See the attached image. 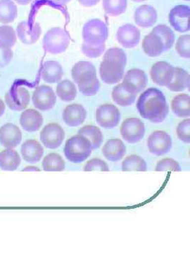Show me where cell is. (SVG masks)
<instances>
[{
	"mask_svg": "<svg viewBox=\"0 0 190 253\" xmlns=\"http://www.w3.org/2000/svg\"><path fill=\"white\" fill-rule=\"evenodd\" d=\"M65 138L63 128L57 123H49L42 129L40 139L41 142L49 149H56L62 144Z\"/></svg>",
	"mask_w": 190,
	"mask_h": 253,
	"instance_id": "52a82bcc",
	"label": "cell"
},
{
	"mask_svg": "<svg viewBox=\"0 0 190 253\" xmlns=\"http://www.w3.org/2000/svg\"><path fill=\"white\" fill-rule=\"evenodd\" d=\"M92 151L91 141L86 136L79 134L68 139L63 149L68 161L76 164L84 162L91 156Z\"/></svg>",
	"mask_w": 190,
	"mask_h": 253,
	"instance_id": "7a4b0ae2",
	"label": "cell"
},
{
	"mask_svg": "<svg viewBox=\"0 0 190 253\" xmlns=\"http://www.w3.org/2000/svg\"><path fill=\"white\" fill-rule=\"evenodd\" d=\"M78 1L83 6H86V7H91V6L97 4L100 0H78Z\"/></svg>",
	"mask_w": 190,
	"mask_h": 253,
	"instance_id": "bcb514c9",
	"label": "cell"
},
{
	"mask_svg": "<svg viewBox=\"0 0 190 253\" xmlns=\"http://www.w3.org/2000/svg\"><path fill=\"white\" fill-rule=\"evenodd\" d=\"M32 101L35 107L41 111L51 110L56 102V96L51 86L41 85L34 91Z\"/></svg>",
	"mask_w": 190,
	"mask_h": 253,
	"instance_id": "8fae6325",
	"label": "cell"
},
{
	"mask_svg": "<svg viewBox=\"0 0 190 253\" xmlns=\"http://www.w3.org/2000/svg\"><path fill=\"white\" fill-rule=\"evenodd\" d=\"M125 67L120 63L110 60H103L99 66V75L101 81L106 84H116L124 76Z\"/></svg>",
	"mask_w": 190,
	"mask_h": 253,
	"instance_id": "30bf717a",
	"label": "cell"
},
{
	"mask_svg": "<svg viewBox=\"0 0 190 253\" xmlns=\"http://www.w3.org/2000/svg\"><path fill=\"white\" fill-rule=\"evenodd\" d=\"M18 4L21 5H26L31 3V1H35V0H15Z\"/></svg>",
	"mask_w": 190,
	"mask_h": 253,
	"instance_id": "681fc988",
	"label": "cell"
},
{
	"mask_svg": "<svg viewBox=\"0 0 190 253\" xmlns=\"http://www.w3.org/2000/svg\"><path fill=\"white\" fill-rule=\"evenodd\" d=\"M109 28L106 23L98 18L92 19L85 24L83 29L84 42L89 44H103L107 41Z\"/></svg>",
	"mask_w": 190,
	"mask_h": 253,
	"instance_id": "277c9868",
	"label": "cell"
},
{
	"mask_svg": "<svg viewBox=\"0 0 190 253\" xmlns=\"http://www.w3.org/2000/svg\"><path fill=\"white\" fill-rule=\"evenodd\" d=\"M63 76L62 66L55 61H48L43 64L41 71V77L47 83H59Z\"/></svg>",
	"mask_w": 190,
	"mask_h": 253,
	"instance_id": "603a6c76",
	"label": "cell"
},
{
	"mask_svg": "<svg viewBox=\"0 0 190 253\" xmlns=\"http://www.w3.org/2000/svg\"><path fill=\"white\" fill-rule=\"evenodd\" d=\"M17 16V6L12 0H0V23H12Z\"/></svg>",
	"mask_w": 190,
	"mask_h": 253,
	"instance_id": "4dcf8cb0",
	"label": "cell"
},
{
	"mask_svg": "<svg viewBox=\"0 0 190 253\" xmlns=\"http://www.w3.org/2000/svg\"><path fill=\"white\" fill-rule=\"evenodd\" d=\"M102 154L107 161L118 162L126 156V147L121 139H110L103 146Z\"/></svg>",
	"mask_w": 190,
	"mask_h": 253,
	"instance_id": "d6986e66",
	"label": "cell"
},
{
	"mask_svg": "<svg viewBox=\"0 0 190 253\" xmlns=\"http://www.w3.org/2000/svg\"><path fill=\"white\" fill-rule=\"evenodd\" d=\"M31 96L26 88L21 86H14L5 95V101L10 109L21 111L26 109L30 104Z\"/></svg>",
	"mask_w": 190,
	"mask_h": 253,
	"instance_id": "9c48e42d",
	"label": "cell"
},
{
	"mask_svg": "<svg viewBox=\"0 0 190 253\" xmlns=\"http://www.w3.org/2000/svg\"><path fill=\"white\" fill-rule=\"evenodd\" d=\"M43 124V117L39 111L28 109L21 113L20 125L25 131L34 132L41 129Z\"/></svg>",
	"mask_w": 190,
	"mask_h": 253,
	"instance_id": "7402d4cb",
	"label": "cell"
},
{
	"mask_svg": "<svg viewBox=\"0 0 190 253\" xmlns=\"http://www.w3.org/2000/svg\"><path fill=\"white\" fill-rule=\"evenodd\" d=\"M127 0H103V8L106 14L117 16L126 12Z\"/></svg>",
	"mask_w": 190,
	"mask_h": 253,
	"instance_id": "d590c367",
	"label": "cell"
},
{
	"mask_svg": "<svg viewBox=\"0 0 190 253\" xmlns=\"http://www.w3.org/2000/svg\"><path fill=\"white\" fill-rule=\"evenodd\" d=\"M71 42L67 32L61 28H51L43 38V47L47 52L61 54L68 49Z\"/></svg>",
	"mask_w": 190,
	"mask_h": 253,
	"instance_id": "3957f363",
	"label": "cell"
},
{
	"mask_svg": "<svg viewBox=\"0 0 190 253\" xmlns=\"http://www.w3.org/2000/svg\"><path fill=\"white\" fill-rule=\"evenodd\" d=\"M16 42L14 28L9 26H0V46L11 48Z\"/></svg>",
	"mask_w": 190,
	"mask_h": 253,
	"instance_id": "74e56055",
	"label": "cell"
},
{
	"mask_svg": "<svg viewBox=\"0 0 190 253\" xmlns=\"http://www.w3.org/2000/svg\"><path fill=\"white\" fill-rule=\"evenodd\" d=\"M157 18V11L152 6H150V5H142L137 8L135 11V22L141 28L151 27L156 23Z\"/></svg>",
	"mask_w": 190,
	"mask_h": 253,
	"instance_id": "ffe728a7",
	"label": "cell"
},
{
	"mask_svg": "<svg viewBox=\"0 0 190 253\" xmlns=\"http://www.w3.org/2000/svg\"><path fill=\"white\" fill-rule=\"evenodd\" d=\"M190 74L183 68L175 67L173 79L167 88L171 91H183L190 87Z\"/></svg>",
	"mask_w": 190,
	"mask_h": 253,
	"instance_id": "83f0119b",
	"label": "cell"
},
{
	"mask_svg": "<svg viewBox=\"0 0 190 253\" xmlns=\"http://www.w3.org/2000/svg\"><path fill=\"white\" fill-rule=\"evenodd\" d=\"M23 171H41V169L35 166H28V167L25 168Z\"/></svg>",
	"mask_w": 190,
	"mask_h": 253,
	"instance_id": "c3c4849f",
	"label": "cell"
},
{
	"mask_svg": "<svg viewBox=\"0 0 190 253\" xmlns=\"http://www.w3.org/2000/svg\"><path fill=\"white\" fill-rule=\"evenodd\" d=\"M136 107L142 118L153 123L163 122L169 113L166 97L157 88L145 90L137 101Z\"/></svg>",
	"mask_w": 190,
	"mask_h": 253,
	"instance_id": "6da1fadb",
	"label": "cell"
},
{
	"mask_svg": "<svg viewBox=\"0 0 190 253\" xmlns=\"http://www.w3.org/2000/svg\"><path fill=\"white\" fill-rule=\"evenodd\" d=\"M103 60H110V61H116L123 66H126L127 63V56L126 52L121 48H110L105 52Z\"/></svg>",
	"mask_w": 190,
	"mask_h": 253,
	"instance_id": "ab89813d",
	"label": "cell"
},
{
	"mask_svg": "<svg viewBox=\"0 0 190 253\" xmlns=\"http://www.w3.org/2000/svg\"><path fill=\"white\" fill-rule=\"evenodd\" d=\"M142 45L145 54L150 57H156L165 51L162 41L153 32L144 37Z\"/></svg>",
	"mask_w": 190,
	"mask_h": 253,
	"instance_id": "cb8c5ba5",
	"label": "cell"
},
{
	"mask_svg": "<svg viewBox=\"0 0 190 253\" xmlns=\"http://www.w3.org/2000/svg\"><path fill=\"white\" fill-rule=\"evenodd\" d=\"M157 35L163 43L165 51L171 49L175 42V34L172 30L164 24H159L153 28L152 31Z\"/></svg>",
	"mask_w": 190,
	"mask_h": 253,
	"instance_id": "836d02e7",
	"label": "cell"
},
{
	"mask_svg": "<svg viewBox=\"0 0 190 253\" xmlns=\"http://www.w3.org/2000/svg\"><path fill=\"white\" fill-rule=\"evenodd\" d=\"M21 163V157L14 149H6L0 152V168L2 170H16Z\"/></svg>",
	"mask_w": 190,
	"mask_h": 253,
	"instance_id": "484cf974",
	"label": "cell"
},
{
	"mask_svg": "<svg viewBox=\"0 0 190 253\" xmlns=\"http://www.w3.org/2000/svg\"><path fill=\"white\" fill-rule=\"evenodd\" d=\"M21 156L24 161L31 164L39 162L44 154V148L36 139H28L21 148Z\"/></svg>",
	"mask_w": 190,
	"mask_h": 253,
	"instance_id": "44dd1931",
	"label": "cell"
},
{
	"mask_svg": "<svg viewBox=\"0 0 190 253\" xmlns=\"http://www.w3.org/2000/svg\"><path fill=\"white\" fill-rule=\"evenodd\" d=\"M105 43L103 44H93L89 43L83 42L82 44L81 50L83 54L89 58L99 57L105 51Z\"/></svg>",
	"mask_w": 190,
	"mask_h": 253,
	"instance_id": "f35d334b",
	"label": "cell"
},
{
	"mask_svg": "<svg viewBox=\"0 0 190 253\" xmlns=\"http://www.w3.org/2000/svg\"><path fill=\"white\" fill-rule=\"evenodd\" d=\"M132 1H136V2H141V1H146V0H132Z\"/></svg>",
	"mask_w": 190,
	"mask_h": 253,
	"instance_id": "816d5d0a",
	"label": "cell"
},
{
	"mask_svg": "<svg viewBox=\"0 0 190 253\" xmlns=\"http://www.w3.org/2000/svg\"><path fill=\"white\" fill-rule=\"evenodd\" d=\"M96 121L101 127L113 129L119 124L121 113L114 105H101L96 111Z\"/></svg>",
	"mask_w": 190,
	"mask_h": 253,
	"instance_id": "ba28073f",
	"label": "cell"
},
{
	"mask_svg": "<svg viewBox=\"0 0 190 253\" xmlns=\"http://www.w3.org/2000/svg\"><path fill=\"white\" fill-rule=\"evenodd\" d=\"M56 95L65 102H70L76 99L77 89L72 82L64 80L59 82L56 86Z\"/></svg>",
	"mask_w": 190,
	"mask_h": 253,
	"instance_id": "1f68e13d",
	"label": "cell"
},
{
	"mask_svg": "<svg viewBox=\"0 0 190 253\" xmlns=\"http://www.w3.org/2000/svg\"><path fill=\"white\" fill-rule=\"evenodd\" d=\"M116 39L123 47L131 49L139 44L141 41V31L133 25H123L118 28Z\"/></svg>",
	"mask_w": 190,
	"mask_h": 253,
	"instance_id": "5bb4252c",
	"label": "cell"
},
{
	"mask_svg": "<svg viewBox=\"0 0 190 253\" xmlns=\"http://www.w3.org/2000/svg\"><path fill=\"white\" fill-rule=\"evenodd\" d=\"M121 169L124 172H129V171L145 172L147 170V165L141 156L133 154L127 156L125 158L121 165Z\"/></svg>",
	"mask_w": 190,
	"mask_h": 253,
	"instance_id": "d6a6232c",
	"label": "cell"
},
{
	"mask_svg": "<svg viewBox=\"0 0 190 253\" xmlns=\"http://www.w3.org/2000/svg\"><path fill=\"white\" fill-rule=\"evenodd\" d=\"M20 41L26 44L36 43L41 36L42 28L38 23L23 21L19 23L16 29Z\"/></svg>",
	"mask_w": 190,
	"mask_h": 253,
	"instance_id": "e0dca14e",
	"label": "cell"
},
{
	"mask_svg": "<svg viewBox=\"0 0 190 253\" xmlns=\"http://www.w3.org/2000/svg\"><path fill=\"white\" fill-rule=\"evenodd\" d=\"M78 134L86 136L91 141L93 150L99 149L104 141V136L101 129L95 126H83L78 131Z\"/></svg>",
	"mask_w": 190,
	"mask_h": 253,
	"instance_id": "f546056e",
	"label": "cell"
},
{
	"mask_svg": "<svg viewBox=\"0 0 190 253\" xmlns=\"http://www.w3.org/2000/svg\"><path fill=\"white\" fill-rule=\"evenodd\" d=\"M43 169L45 171H63L65 169V162L62 157L60 155L52 153L48 154L43 159Z\"/></svg>",
	"mask_w": 190,
	"mask_h": 253,
	"instance_id": "e575fe53",
	"label": "cell"
},
{
	"mask_svg": "<svg viewBox=\"0 0 190 253\" xmlns=\"http://www.w3.org/2000/svg\"><path fill=\"white\" fill-rule=\"evenodd\" d=\"M87 111L83 105L73 104L68 105L63 110V122L70 126H78L85 122Z\"/></svg>",
	"mask_w": 190,
	"mask_h": 253,
	"instance_id": "ac0fdd59",
	"label": "cell"
},
{
	"mask_svg": "<svg viewBox=\"0 0 190 253\" xmlns=\"http://www.w3.org/2000/svg\"><path fill=\"white\" fill-rule=\"evenodd\" d=\"M84 171H109V168L103 160L93 158L87 162Z\"/></svg>",
	"mask_w": 190,
	"mask_h": 253,
	"instance_id": "ee69618b",
	"label": "cell"
},
{
	"mask_svg": "<svg viewBox=\"0 0 190 253\" xmlns=\"http://www.w3.org/2000/svg\"><path fill=\"white\" fill-rule=\"evenodd\" d=\"M71 76L75 83L96 76V68L90 61H79L76 63L71 70Z\"/></svg>",
	"mask_w": 190,
	"mask_h": 253,
	"instance_id": "4316f807",
	"label": "cell"
},
{
	"mask_svg": "<svg viewBox=\"0 0 190 253\" xmlns=\"http://www.w3.org/2000/svg\"><path fill=\"white\" fill-rule=\"evenodd\" d=\"M22 141V132L18 126L6 123L0 128V144L6 149H14Z\"/></svg>",
	"mask_w": 190,
	"mask_h": 253,
	"instance_id": "9a60e30c",
	"label": "cell"
},
{
	"mask_svg": "<svg viewBox=\"0 0 190 253\" xmlns=\"http://www.w3.org/2000/svg\"><path fill=\"white\" fill-rule=\"evenodd\" d=\"M55 2L58 3L60 4H66L71 1V0H54Z\"/></svg>",
	"mask_w": 190,
	"mask_h": 253,
	"instance_id": "f907efd6",
	"label": "cell"
},
{
	"mask_svg": "<svg viewBox=\"0 0 190 253\" xmlns=\"http://www.w3.org/2000/svg\"><path fill=\"white\" fill-rule=\"evenodd\" d=\"M190 97L189 94L177 95L171 101V107L178 117L189 118L190 116Z\"/></svg>",
	"mask_w": 190,
	"mask_h": 253,
	"instance_id": "f1b7e54d",
	"label": "cell"
},
{
	"mask_svg": "<svg viewBox=\"0 0 190 253\" xmlns=\"http://www.w3.org/2000/svg\"><path fill=\"white\" fill-rule=\"evenodd\" d=\"M174 66L166 61H158L150 70V76L155 84L167 87L173 79Z\"/></svg>",
	"mask_w": 190,
	"mask_h": 253,
	"instance_id": "4fadbf2b",
	"label": "cell"
},
{
	"mask_svg": "<svg viewBox=\"0 0 190 253\" xmlns=\"http://www.w3.org/2000/svg\"><path fill=\"white\" fill-rule=\"evenodd\" d=\"M155 171H182L181 166L179 163L172 158H164L158 161L155 168Z\"/></svg>",
	"mask_w": 190,
	"mask_h": 253,
	"instance_id": "b9f144b4",
	"label": "cell"
},
{
	"mask_svg": "<svg viewBox=\"0 0 190 253\" xmlns=\"http://www.w3.org/2000/svg\"><path fill=\"white\" fill-rule=\"evenodd\" d=\"M123 79V83L133 86L138 93L144 90L147 85L148 79L146 73L138 68L128 71Z\"/></svg>",
	"mask_w": 190,
	"mask_h": 253,
	"instance_id": "d4e9b609",
	"label": "cell"
},
{
	"mask_svg": "<svg viewBox=\"0 0 190 253\" xmlns=\"http://www.w3.org/2000/svg\"><path fill=\"white\" fill-rule=\"evenodd\" d=\"M190 120L189 118H187L180 123L176 128V134L178 139L186 144H190Z\"/></svg>",
	"mask_w": 190,
	"mask_h": 253,
	"instance_id": "7bdbcfd3",
	"label": "cell"
},
{
	"mask_svg": "<svg viewBox=\"0 0 190 253\" xmlns=\"http://www.w3.org/2000/svg\"><path fill=\"white\" fill-rule=\"evenodd\" d=\"M14 56V53L11 48L0 46V68L7 66Z\"/></svg>",
	"mask_w": 190,
	"mask_h": 253,
	"instance_id": "f6af8a7d",
	"label": "cell"
},
{
	"mask_svg": "<svg viewBox=\"0 0 190 253\" xmlns=\"http://www.w3.org/2000/svg\"><path fill=\"white\" fill-rule=\"evenodd\" d=\"M120 132L124 141L130 144H136L144 137V123L138 118H127L121 125Z\"/></svg>",
	"mask_w": 190,
	"mask_h": 253,
	"instance_id": "5b68a950",
	"label": "cell"
},
{
	"mask_svg": "<svg viewBox=\"0 0 190 253\" xmlns=\"http://www.w3.org/2000/svg\"><path fill=\"white\" fill-rule=\"evenodd\" d=\"M190 8L188 5H177L170 11L168 20L171 26L179 33L190 30Z\"/></svg>",
	"mask_w": 190,
	"mask_h": 253,
	"instance_id": "7c38bea8",
	"label": "cell"
},
{
	"mask_svg": "<svg viewBox=\"0 0 190 253\" xmlns=\"http://www.w3.org/2000/svg\"><path fill=\"white\" fill-rule=\"evenodd\" d=\"M147 147L151 154L156 156H162L171 151L172 139L166 131H155L148 137Z\"/></svg>",
	"mask_w": 190,
	"mask_h": 253,
	"instance_id": "8992f818",
	"label": "cell"
},
{
	"mask_svg": "<svg viewBox=\"0 0 190 253\" xmlns=\"http://www.w3.org/2000/svg\"><path fill=\"white\" fill-rule=\"evenodd\" d=\"M184 1H190V0H184Z\"/></svg>",
	"mask_w": 190,
	"mask_h": 253,
	"instance_id": "f5cc1de1",
	"label": "cell"
},
{
	"mask_svg": "<svg viewBox=\"0 0 190 253\" xmlns=\"http://www.w3.org/2000/svg\"><path fill=\"white\" fill-rule=\"evenodd\" d=\"M190 36L184 35L178 38L176 44V50L181 57L189 59L190 57Z\"/></svg>",
	"mask_w": 190,
	"mask_h": 253,
	"instance_id": "60d3db41",
	"label": "cell"
},
{
	"mask_svg": "<svg viewBox=\"0 0 190 253\" xmlns=\"http://www.w3.org/2000/svg\"><path fill=\"white\" fill-rule=\"evenodd\" d=\"M77 84L79 91L86 96H94L99 90L100 83L96 76L83 80Z\"/></svg>",
	"mask_w": 190,
	"mask_h": 253,
	"instance_id": "8d00e7d4",
	"label": "cell"
},
{
	"mask_svg": "<svg viewBox=\"0 0 190 253\" xmlns=\"http://www.w3.org/2000/svg\"><path fill=\"white\" fill-rule=\"evenodd\" d=\"M138 94V93L133 86L122 83L113 88L111 96L113 101L118 106L126 107L134 104Z\"/></svg>",
	"mask_w": 190,
	"mask_h": 253,
	"instance_id": "2e32d148",
	"label": "cell"
},
{
	"mask_svg": "<svg viewBox=\"0 0 190 253\" xmlns=\"http://www.w3.org/2000/svg\"><path fill=\"white\" fill-rule=\"evenodd\" d=\"M5 104L4 101H2L1 99H0V117L2 116V115L4 114L5 111Z\"/></svg>",
	"mask_w": 190,
	"mask_h": 253,
	"instance_id": "7dc6e473",
	"label": "cell"
}]
</instances>
